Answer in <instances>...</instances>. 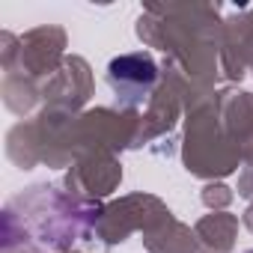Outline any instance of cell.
<instances>
[{"label": "cell", "instance_id": "obj_1", "mask_svg": "<svg viewBox=\"0 0 253 253\" xmlns=\"http://www.w3.org/2000/svg\"><path fill=\"white\" fill-rule=\"evenodd\" d=\"M107 84L116 92V101L125 107H137L146 101L158 84V66L149 54H122L107 66Z\"/></svg>", "mask_w": 253, "mask_h": 253}, {"label": "cell", "instance_id": "obj_2", "mask_svg": "<svg viewBox=\"0 0 253 253\" xmlns=\"http://www.w3.org/2000/svg\"><path fill=\"white\" fill-rule=\"evenodd\" d=\"M244 253H253V250H244Z\"/></svg>", "mask_w": 253, "mask_h": 253}]
</instances>
